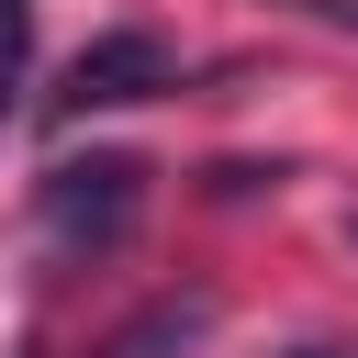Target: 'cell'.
<instances>
[{"label":"cell","mask_w":358,"mask_h":358,"mask_svg":"<svg viewBox=\"0 0 358 358\" xmlns=\"http://www.w3.org/2000/svg\"><path fill=\"white\" fill-rule=\"evenodd\" d=\"M347 246H358V201H347Z\"/></svg>","instance_id":"cell-6"},{"label":"cell","mask_w":358,"mask_h":358,"mask_svg":"<svg viewBox=\"0 0 358 358\" xmlns=\"http://www.w3.org/2000/svg\"><path fill=\"white\" fill-rule=\"evenodd\" d=\"M157 90H179L168 34L112 22V34H90V45L67 56V78H56V123H90V112H123V101H157Z\"/></svg>","instance_id":"cell-2"},{"label":"cell","mask_w":358,"mask_h":358,"mask_svg":"<svg viewBox=\"0 0 358 358\" xmlns=\"http://www.w3.org/2000/svg\"><path fill=\"white\" fill-rule=\"evenodd\" d=\"M201 324H213V302H157L145 324H123V336H112V358H168V347H190Z\"/></svg>","instance_id":"cell-3"},{"label":"cell","mask_w":358,"mask_h":358,"mask_svg":"<svg viewBox=\"0 0 358 358\" xmlns=\"http://www.w3.org/2000/svg\"><path fill=\"white\" fill-rule=\"evenodd\" d=\"M134 213H145V168H134V157H56L45 190H34V224H45L56 257H101V246H123Z\"/></svg>","instance_id":"cell-1"},{"label":"cell","mask_w":358,"mask_h":358,"mask_svg":"<svg viewBox=\"0 0 358 358\" xmlns=\"http://www.w3.org/2000/svg\"><path fill=\"white\" fill-rule=\"evenodd\" d=\"M302 358H347V347H302Z\"/></svg>","instance_id":"cell-5"},{"label":"cell","mask_w":358,"mask_h":358,"mask_svg":"<svg viewBox=\"0 0 358 358\" xmlns=\"http://www.w3.org/2000/svg\"><path fill=\"white\" fill-rule=\"evenodd\" d=\"M22 67H34V0H0V112H11Z\"/></svg>","instance_id":"cell-4"}]
</instances>
